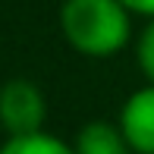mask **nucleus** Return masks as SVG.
I'll return each mask as SVG.
<instances>
[{"label": "nucleus", "mask_w": 154, "mask_h": 154, "mask_svg": "<svg viewBox=\"0 0 154 154\" xmlns=\"http://www.w3.org/2000/svg\"><path fill=\"white\" fill-rule=\"evenodd\" d=\"M60 32L82 57H113L132 41V13L120 0H63Z\"/></svg>", "instance_id": "obj_1"}, {"label": "nucleus", "mask_w": 154, "mask_h": 154, "mask_svg": "<svg viewBox=\"0 0 154 154\" xmlns=\"http://www.w3.org/2000/svg\"><path fill=\"white\" fill-rule=\"evenodd\" d=\"M44 120H47V101L35 82L10 79L0 85V126L6 138L44 132Z\"/></svg>", "instance_id": "obj_2"}, {"label": "nucleus", "mask_w": 154, "mask_h": 154, "mask_svg": "<svg viewBox=\"0 0 154 154\" xmlns=\"http://www.w3.org/2000/svg\"><path fill=\"white\" fill-rule=\"evenodd\" d=\"M116 126L132 154H154V85H142L126 97Z\"/></svg>", "instance_id": "obj_3"}, {"label": "nucleus", "mask_w": 154, "mask_h": 154, "mask_svg": "<svg viewBox=\"0 0 154 154\" xmlns=\"http://www.w3.org/2000/svg\"><path fill=\"white\" fill-rule=\"evenodd\" d=\"M72 148H75V154H132L126 135L120 132V126L107 123V120L85 123L79 132H75Z\"/></svg>", "instance_id": "obj_4"}, {"label": "nucleus", "mask_w": 154, "mask_h": 154, "mask_svg": "<svg viewBox=\"0 0 154 154\" xmlns=\"http://www.w3.org/2000/svg\"><path fill=\"white\" fill-rule=\"evenodd\" d=\"M0 154H75V148L51 132H35V135L6 138L0 145Z\"/></svg>", "instance_id": "obj_5"}, {"label": "nucleus", "mask_w": 154, "mask_h": 154, "mask_svg": "<svg viewBox=\"0 0 154 154\" xmlns=\"http://www.w3.org/2000/svg\"><path fill=\"white\" fill-rule=\"evenodd\" d=\"M135 63L148 79V85H154V19L145 22V29L135 38Z\"/></svg>", "instance_id": "obj_6"}, {"label": "nucleus", "mask_w": 154, "mask_h": 154, "mask_svg": "<svg viewBox=\"0 0 154 154\" xmlns=\"http://www.w3.org/2000/svg\"><path fill=\"white\" fill-rule=\"evenodd\" d=\"M132 16H145V19H154V0H120Z\"/></svg>", "instance_id": "obj_7"}]
</instances>
